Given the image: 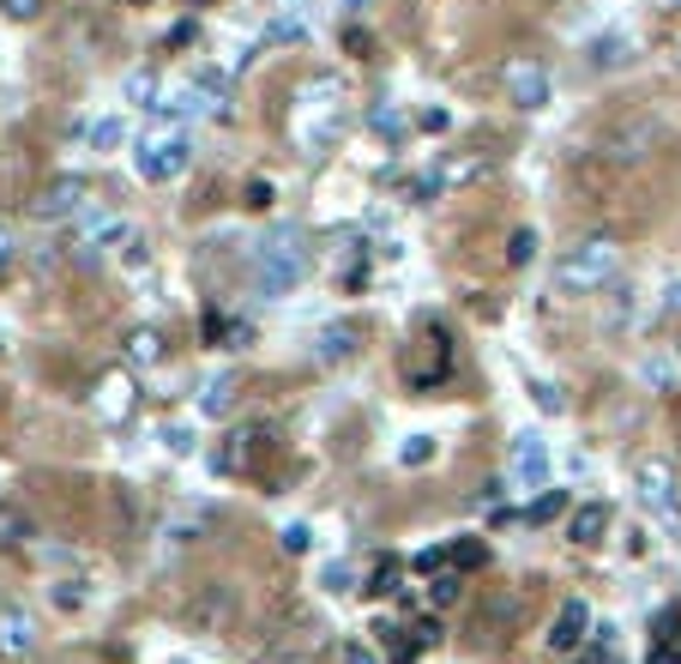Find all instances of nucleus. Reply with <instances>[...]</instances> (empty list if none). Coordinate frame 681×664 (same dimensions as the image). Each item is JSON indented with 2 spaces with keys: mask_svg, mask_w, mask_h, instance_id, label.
Returning <instances> with one entry per match:
<instances>
[{
  "mask_svg": "<svg viewBox=\"0 0 681 664\" xmlns=\"http://www.w3.org/2000/svg\"><path fill=\"white\" fill-rule=\"evenodd\" d=\"M603 532H609V507H603V502H580V507H573V520H568L573 544H597Z\"/></svg>",
  "mask_w": 681,
  "mask_h": 664,
  "instance_id": "15",
  "label": "nucleus"
},
{
  "mask_svg": "<svg viewBox=\"0 0 681 664\" xmlns=\"http://www.w3.org/2000/svg\"><path fill=\"white\" fill-rule=\"evenodd\" d=\"M453 556H458V568H477V561H483V544H458Z\"/></svg>",
  "mask_w": 681,
  "mask_h": 664,
  "instance_id": "41",
  "label": "nucleus"
},
{
  "mask_svg": "<svg viewBox=\"0 0 681 664\" xmlns=\"http://www.w3.org/2000/svg\"><path fill=\"white\" fill-rule=\"evenodd\" d=\"M307 278V242L302 229H272V236L253 248V285H260V297H290L295 285Z\"/></svg>",
  "mask_w": 681,
  "mask_h": 664,
  "instance_id": "3",
  "label": "nucleus"
},
{
  "mask_svg": "<svg viewBox=\"0 0 681 664\" xmlns=\"http://www.w3.org/2000/svg\"><path fill=\"white\" fill-rule=\"evenodd\" d=\"M458 586H465L458 574H434V580H429V598H434V604H453V598H458Z\"/></svg>",
  "mask_w": 681,
  "mask_h": 664,
  "instance_id": "31",
  "label": "nucleus"
},
{
  "mask_svg": "<svg viewBox=\"0 0 681 664\" xmlns=\"http://www.w3.org/2000/svg\"><path fill=\"white\" fill-rule=\"evenodd\" d=\"M7 266H12V236L0 229V272H7Z\"/></svg>",
  "mask_w": 681,
  "mask_h": 664,
  "instance_id": "43",
  "label": "nucleus"
},
{
  "mask_svg": "<svg viewBox=\"0 0 681 664\" xmlns=\"http://www.w3.org/2000/svg\"><path fill=\"white\" fill-rule=\"evenodd\" d=\"M290 133H295V146H302L307 158H320V151L344 133V92H338V85H332V79H307L302 104H295V115H290Z\"/></svg>",
  "mask_w": 681,
  "mask_h": 664,
  "instance_id": "1",
  "label": "nucleus"
},
{
  "mask_svg": "<svg viewBox=\"0 0 681 664\" xmlns=\"http://www.w3.org/2000/svg\"><path fill=\"white\" fill-rule=\"evenodd\" d=\"M320 653H326V629L314 617H290L284 629L266 634L260 664H320Z\"/></svg>",
  "mask_w": 681,
  "mask_h": 664,
  "instance_id": "6",
  "label": "nucleus"
},
{
  "mask_svg": "<svg viewBox=\"0 0 681 664\" xmlns=\"http://www.w3.org/2000/svg\"><path fill=\"white\" fill-rule=\"evenodd\" d=\"M368 127H375V133H387V139H404V109H398V104H375V109H368Z\"/></svg>",
  "mask_w": 681,
  "mask_h": 664,
  "instance_id": "22",
  "label": "nucleus"
},
{
  "mask_svg": "<svg viewBox=\"0 0 681 664\" xmlns=\"http://www.w3.org/2000/svg\"><path fill=\"white\" fill-rule=\"evenodd\" d=\"M31 538H36L31 514H24V507H12V502H0V544H31Z\"/></svg>",
  "mask_w": 681,
  "mask_h": 664,
  "instance_id": "18",
  "label": "nucleus"
},
{
  "mask_svg": "<svg viewBox=\"0 0 681 664\" xmlns=\"http://www.w3.org/2000/svg\"><path fill=\"white\" fill-rule=\"evenodd\" d=\"M55 598H61V604H67V610H79V604H85L79 580H61V586H55Z\"/></svg>",
  "mask_w": 681,
  "mask_h": 664,
  "instance_id": "37",
  "label": "nucleus"
},
{
  "mask_svg": "<svg viewBox=\"0 0 681 664\" xmlns=\"http://www.w3.org/2000/svg\"><path fill=\"white\" fill-rule=\"evenodd\" d=\"M646 381H651V387H658V393H675V381H681V363H670V356H651V363H646Z\"/></svg>",
  "mask_w": 681,
  "mask_h": 664,
  "instance_id": "23",
  "label": "nucleus"
},
{
  "mask_svg": "<svg viewBox=\"0 0 681 664\" xmlns=\"http://www.w3.org/2000/svg\"><path fill=\"white\" fill-rule=\"evenodd\" d=\"M368 592H398V568H392V561H380V568H375V580H368Z\"/></svg>",
  "mask_w": 681,
  "mask_h": 664,
  "instance_id": "35",
  "label": "nucleus"
},
{
  "mask_svg": "<svg viewBox=\"0 0 681 664\" xmlns=\"http://www.w3.org/2000/svg\"><path fill=\"white\" fill-rule=\"evenodd\" d=\"M326 592H356V574L344 568V561H332V568H326Z\"/></svg>",
  "mask_w": 681,
  "mask_h": 664,
  "instance_id": "34",
  "label": "nucleus"
},
{
  "mask_svg": "<svg viewBox=\"0 0 681 664\" xmlns=\"http://www.w3.org/2000/svg\"><path fill=\"white\" fill-rule=\"evenodd\" d=\"M350 344H356L350 326H326V332H320V356H326V363H332V356H350Z\"/></svg>",
  "mask_w": 681,
  "mask_h": 664,
  "instance_id": "24",
  "label": "nucleus"
},
{
  "mask_svg": "<svg viewBox=\"0 0 681 664\" xmlns=\"http://www.w3.org/2000/svg\"><path fill=\"white\" fill-rule=\"evenodd\" d=\"M187 7H205V0H187Z\"/></svg>",
  "mask_w": 681,
  "mask_h": 664,
  "instance_id": "45",
  "label": "nucleus"
},
{
  "mask_svg": "<svg viewBox=\"0 0 681 664\" xmlns=\"http://www.w3.org/2000/svg\"><path fill=\"white\" fill-rule=\"evenodd\" d=\"M537 254V229H512V242H507V260L512 266H525Z\"/></svg>",
  "mask_w": 681,
  "mask_h": 664,
  "instance_id": "27",
  "label": "nucleus"
},
{
  "mask_svg": "<svg viewBox=\"0 0 681 664\" xmlns=\"http://www.w3.org/2000/svg\"><path fill=\"white\" fill-rule=\"evenodd\" d=\"M36 641H43V629H36V617L24 604H0V658H31Z\"/></svg>",
  "mask_w": 681,
  "mask_h": 664,
  "instance_id": "11",
  "label": "nucleus"
},
{
  "mask_svg": "<svg viewBox=\"0 0 681 664\" xmlns=\"http://www.w3.org/2000/svg\"><path fill=\"white\" fill-rule=\"evenodd\" d=\"M248 206L266 212V206H272V188H266V182H248Z\"/></svg>",
  "mask_w": 681,
  "mask_h": 664,
  "instance_id": "40",
  "label": "nucleus"
},
{
  "mask_svg": "<svg viewBox=\"0 0 681 664\" xmlns=\"http://www.w3.org/2000/svg\"><path fill=\"white\" fill-rule=\"evenodd\" d=\"M163 441H170V453H194V424H163Z\"/></svg>",
  "mask_w": 681,
  "mask_h": 664,
  "instance_id": "28",
  "label": "nucleus"
},
{
  "mask_svg": "<svg viewBox=\"0 0 681 664\" xmlns=\"http://www.w3.org/2000/svg\"><path fill=\"white\" fill-rule=\"evenodd\" d=\"M85 146H91L97 158H102V151H121L127 146V121H121V115H97V121L85 127Z\"/></svg>",
  "mask_w": 681,
  "mask_h": 664,
  "instance_id": "16",
  "label": "nucleus"
},
{
  "mask_svg": "<svg viewBox=\"0 0 681 664\" xmlns=\"http://www.w3.org/2000/svg\"><path fill=\"white\" fill-rule=\"evenodd\" d=\"M549 471H555L549 441L537 436V429H525V436L512 441V453H507V483L512 490H549Z\"/></svg>",
  "mask_w": 681,
  "mask_h": 664,
  "instance_id": "7",
  "label": "nucleus"
},
{
  "mask_svg": "<svg viewBox=\"0 0 681 664\" xmlns=\"http://www.w3.org/2000/svg\"><path fill=\"white\" fill-rule=\"evenodd\" d=\"M422 127H429V133H446V127H453V115H446V109H429V115H422Z\"/></svg>",
  "mask_w": 681,
  "mask_h": 664,
  "instance_id": "39",
  "label": "nucleus"
},
{
  "mask_svg": "<svg viewBox=\"0 0 681 664\" xmlns=\"http://www.w3.org/2000/svg\"><path fill=\"white\" fill-rule=\"evenodd\" d=\"M127 411H133V381L127 375H109L97 393V417L102 424H127Z\"/></svg>",
  "mask_w": 681,
  "mask_h": 664,
  "instance_id": "14",
  "label": "nucleus"
},
{
  "mask_svg": "<svg viewBox=\"0 0 681 664\" xmlns=\"http://www.w3.org/2000/svg\"><path fill=\"white\" fill-rule=\"evenodd\" d=\"M0 12H7V19H36L43 0H0Z\"/></svg>",
  "mask_w": 681,
  "mask_h": 664,
  "instance_id": "36",
  "label": "nucleus"
},
{
  "mask_svg": "<svg viewBox=\"0 0 681 664\" xmlns=\"http://www.w3.org/2000/svg\"><path fill=\"white\" fill-rule=\"evenodd\" d=\"M675 73H681V49H675Z\"/></svg>",
  "mask_w": 681,
  "mask_h": 664,
  "instance_id": "44",
  "label": "nucleus"
},
{
  "mask_svg": "<svg viewBox=\"0 0 681 664\" xmlns=\"http://www.w3.org/2000/svg\"><path fill=\"white\" fill-rule=\"evenodd\" d=\"M85 206H91V188H85L79 175H61V182H48L43 194L31 200V218H43V224H61V218H79Z\"/></svg>",
  "mask_w": 681,
  "mask_h": 664,
  "instance_id": "10",
  "label": "nucleus"
},
{
  "mask_svg": "<svg viewBox=\"0 0 681 664\" xmlns=\"http://www.w3.org/2000/svg\"><path fill=\"white\" fill-rule=\"evenodd\" d=\"M278 544H284V556H302L307 544H314V532H307L302 520H295V526H284V532H278Z\"/></svg>",
  "mask_w": 681,
  "mask_h": 664,
  "instance_id": "29",
  "label": "nucleus"
},
{
  "mask_svg": "<svg viewBox=\"0 0 681 664\" xmlns=\"http://www.w3.org/2000/svg\"><path fill=\"white\" fill-rule=\"evenodd\" d=\"M229 622H236V592H229L224 580L199 586L194 604H187V629H194V634H224Z\"/></svg>",
  "mask_w": 681,
  "mask_h": 664,
  "instance_id": "9",
  "label": "nucleus"
},
{
  "mask_svg": "<svg viewBox=\"0 0 681 664\" xmlns=\"http://www.w3.org/2000/svg\"><path fill=\"white\" fill-rule=\"evenodd\" d=\"M634 495H639V507H646L663 532H675V538H681V483H675L670 459H658V453L639 459V465H634Z\"/></svg>",
  "mask_w": 681,
  "mask_h": 664,
  "instance_id": "5",
  "label": "nucleus"
},
{
  "mask_svg": "<svg viewBox=\"0 0 681 664\" xmlns=\"http://www.w3.org/2000/svg\"><path fill=\"white\" fill-rule=\"evenodd\" d=\"M338 658H344V664H380L375 653H368V646H356V641H350V646H344V653H338Z\"/></svg>",
  "mask_w": 681,
  "mask_h": 664,
  "instance_id": "38",
  "label": "nucleus"
},
{
  "mask_svg": "<svg viewBox=\"0 0 681 664\" xmlns=\"http://www.w3.org/2000/svg\"><path fill=\"white\" fill-rule=\"evenodd\" d=\"M663 309H670V314H681V285H670V290H663Z\"/></svg>",
  "mask_w": 681,
  "mask_h": 664,
  "instance_id": "42",
  "label": "nucleus"
},
{
  "mask_svg": "<svg viewBox=\"0 0 681 664\" xmlns=\"http://www.w3.org/2000/svg\"><path fill=\"white\" fill-rule=\"evenodd\" d=\"M555 514H561V495H555V490H543V495H537V507H531L525 520H531V526H543V520H555Z\"/></svg>",
  "mask_w": 681,
  "mask_h": 664,
  "instance_id": "33",
  "label": "nucleus"
},
{
  "mask_svg": "<svg viewBox=\"0 0 681 664\" xmlns=\"http://www.w3.org/2000/svg\"><path fill=\"white\" fill-rule=\"evenodd\" d=\"M615 272H621V242L615 236H585L555 260V285L568 297H591V290L615 285Z\"/></svg>",
  "mask_w": 681,
  "mask_h": 664,
  "instance_id": "2",
  "label": "nucleus"
},
{
  "mask_svg": "<svg viewBox=\"0 0 681 664\" xmlns=\"http://www.w3.org/2000/svg\"><path fill=\"white\" fill-rule=\"evenodd\" d=\"M585 55H591V67H597V73H615L621 61H634V43H627V36H597Z\"/></svg>",
  "mask_w": 681,
  "mask_h": 664,
  "instance_id": "17",
  "label": "nucleus"
},
{
  "mask_svg": "<svg viewBox=\"0 0 681 664\" xmlns=\"http://www.w3.org/2000/svg\"><path fill=\"white\" fill-rule=\"evenodd\" d=\"M194 163V139L182 121H158L133 139V175L139 182H175V175Z\"/></svg>",
  "mask_w": 681,
  "mask_h": 664,
  "instance_id": "4",
  "label": "nucleus"
},
{
  "mask_svg": "<svg viewBox=\"0 0 681 664\" xmlns=\"http://www.w3.org/2000/svg\"><path fill=\"white\" fill-rule=\"evenodd\" d=\"M127 218H115V212H102V206H85L79 218H73V248H79V260H102V248L109 242H127Z\"/></svg>",
  "mask_w": 681,
  "mask_h": 664,
  "instance_id": "8",
  "label": "nucleus"
},
{
  "mask_svg": "<svg viewBox=\"0 0 681 664\" xmlns=\"http://www.w3.org/2000/svg\"><path fill=\"white\" fill-rule=\"evenodd\" d=\"M585 629H591V604L585 598H568L561 617H555V629H549V646H555V653H573V646L585 641Z\"/></svg>",
  "mask_w": 681,
  "mask_h": 664,
  "instance_id": "13",
  "label": "nucleus"
},
{
  "mask_svg": "<svg viewBox=\"0 0 681 664\" xmlns=\"http://www.w3.org/2000/svg\"><path fill=\"white\" fill-rule=\"evenodd\" d=\"M507 97L519 109H549V97H555V85H549V73L537 67V61H507Z\"/></svg>",
  "mask_w": 681,
  "mask_h": 664,
  "instance_id": "12",
  "label": "nucleus"
},
{
  "mask_svg": "<svg viewBox=\"0 0 681 664\" xmlns=\"http://www.w3.org/2000/svg\"><path fill=\"white\" fill-rule=\"evenodd\" d=\"M127 104H145V109H158L163 104V85H158V73H127Z\"/></svg>",
  "mask_w": 681,
  "mask_h": 664,
  "instance_id": "20",
  "label": "nucleus"
},
{
  "mask_svg": "<svg viewBox=\"0 0 681 664\" xmlns=\"http://www.w3.org/2000/svg\"><path fill=\"white\" fill-rule=\"evenodd\" d=\"M531 393H537V405H543L549 417H555V411H568V399H561V387H555V381H531Z\"/></svg>",
  "mask_w": 681,
  "mask_h": 664,
  "instance_id": "30",
  "label": "nucleus"
},
{
  "mask_svg": "<svg viewBox=\"0 0 681 664\" xmlns=\"http://www.w3.org/2000/svg\"><path fill=\"white\" fill-rule=\"evenodd\" d=\"M121 248H127V254H121L127 266H145V260H151V242L139 236V229H127V242H121Z\"/></svg>",
  "mask_w": 681,
  "mask_h": 664,
  "instance_id": "32",
  "label": "nucleus"
},
{
  "mask_svg": "<svg viewBox=\"0 0 681 664\" xmlns=\"http://www.w3.org/2000/svg\"><path fill=\"white\" fill-rule=\"evenodd\" d=\"M229 393H236V375H212V381H205L199 411H205V417H229Z\"/></svg>",
  "mask_w": 681,
  "mask_h": 664,
  "instance_id": "19",
  "label": "nucleus"
},
{
  "mask_svg": "<svg viewBox=\"0 0 681 664\" xmlns=\"http://www.w3.org/2000/svg\"><path fill=\"white\" fill-rule=\"evenodd\" d=\"M127 356H133V363H163V339L151 326H139V332H127Z\"/></svg>",
  "mask_w": 681,
  "mask_h": 664,
  "instance_id": "21",
  "label": "nucleus"
},
{
  "mask_svg": "<svg viewBox=\"0 0 681 664\" xmlns=\"http://www.w3.org/2000/svg\"><path fill=\"white\" fill-rule=\"evenodd\" d=\"M398 459H404V465H429V459H434V436H404Z\"/></svg>",
  "mask_w": 681,
  "mask_h": 664,
  "instance_id": "26",
  "label": "nucleus"
},
{
  "mask_svg": "<svg viewBox=\"0 0 681 664\" xmlns=\"http://www.w3.org/2000/svg\"><path fill=\"white\" fill-rule=\"evenodd\" d=\"M302 36H307L302 12H278V19H272V43H302Z\"/></svg>",
  "mask_w": 681,
  "mask_h": 664,
  "instance_id": "25",
  "label": "nucleus"
}]
</instances>
